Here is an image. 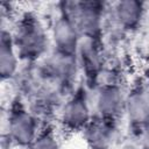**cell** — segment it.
Instances as JSON below:
<instances>
[{"label": "cell", "instance_id": "277c9868", "mask_svg": "<svg viewBox=\"0 0 149 149\" xmlns=\"http://www.w3.org/2000/svg\"><path fill=\"white\" fill-rule=\"evenodd\" d=\"M0 65L2 78H9L16 70V54L14 52L13 41L10 36L3 31L1 38V51H0Z\"/></svg>", "mask_w": 149, "mask_h": 149}, {"label": "cell", "instance_id": "ba28073f", "mask_svg": "<svg viewBox=\"0 0 149 149\" xmlns=\"http://www.w3.org/2000/svg\"><path fill=\"white\" fill-rule=\"evenodd\" d=\"M108 130H109V128L106 125L105 126H102V125L94 126L93 129H90V132H88V141L92 143V146H94L99 149L106 148L107 142L109 140Z\"/></svg>", "mask_w": 149, "mask_h": 149}, {"label": "cell", "instance_id": "5b68a950", "mask_svg": "<svg viewBox=\"0 0 149 149\" xmlns=\"http://www.w3.org/2000/svg\"><path fill=\"white\" fill-rule=\"evenodd\" d=\"M87 112L88 111H87L85 100L81 97H76L73 100H71L66 105L64 109V120L72 128L80 127L85 125L88 118Z\"/></svg>", "mask_w": 149, "mask_h": 149}, {"label": "cell", "instance_id": "8992f818", "mask_svg": "<svg viewBox=\"0 0 149 149\" xmlns=\"http://www.w3.org/2000/svg\"><path fill=\"white\" fill-rule=\"evenodd\" d=\"M99 109L106 119H111L121 107V95L115 87L105 88L99 98Z\"/></svg>", "mask_w": 149, "mask_h": 149}, {"label": "cell", "instance_id": "3957f363", "mask_svg": "<svg viewBox=\"0 0 149 149\" xmlns=\"http://www.w3.org/2000/svg\"><path fill=\"white\" fill-rule=\"evenodd\" d=\"M77 26L69 17H62L55 27V40L63 55L70 56L77 45Z\"/></svg>", "mask_w": 149, "mask_h": 149}, {"label": "cell", "instance_id": "52a82bcc", "mask_svg": "<svg viewBox=\"0 0 149 149\" xmlns=\"http://www.w3.org/2000/svg\"><path fill=\"white\" fill-rule=\"evenodd\" d=\"M141 3L135 1H125L120 2L116 8V15L120 22L127 27H133L137 23L141 17Z\"/></svg>", "mask_w": 149, "mask_h": 149}, {"label": "cell", "instance_id": "9c48e42d", "mask_svg": "<svg viewBox=\"0 0 149 149\" xmlns=\"http://www.w3.org/2000/svg\"><path fill=\"white\" fill-rule=\"evenodd\" d=\"M33 149H59V148L55 137L50 133H47L36 137L33 144Z\"/></svg>", "mask_w": 149, "mask_h": 149}, {"label": "cell", "instance_id": "7a4b0ae2", "mask_svg": "<svg viewBox=\"0 0 149 149\" xmlns=\"http://www.w3.org/2000/svg\"><path fill=\"white\" fill-rule=\"evenodd\" d=\"M10 134L13 139L21 144H29L34 140L35 123L31 116L22 109H16L12 113L9 121Z\"/></svg>", "mask_w": 149, "mask_h": 149}, {"label": "cell", "instance_id": "6da1fadb", "mask_svg": "<svg viewBox=\"0 0 149 149\" xmlns=\"http://www.w3.org/2000/svg\"><path fill=\"white\" fill-rule=\"evenodd\" d=\"M17 28L15 36L17 52L27 58L38 56L45 47V34L42 26L35 20V17L26 15Z\"/></svg>", "mask_w": 149, "mask_h": 149}]
</instances>
